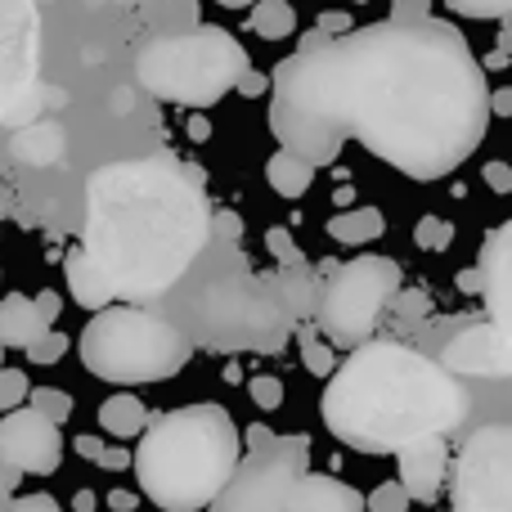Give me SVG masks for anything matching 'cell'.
<instances>
[{"label": "cell", "mask_w": 512, "mask_h": 512, "mask_svg": "<svg viewBox=\"0 0 512 512\" xmlns=\"http://www.w3.org/2000/svg\"><path fill=\"white\" fill-rule=\"evenodd\" d=\"M486 63L445 18L306 32L270 72V131L310 167H333L346 140L409 180H441L490 131Z\"/></svg>", "instance_id": "obj_1"}, {"label": "cell", "mask_w": 512, "mask_h": 512, "mask_svg": "<svg viewBox=\"0 0 512 512\" xmlns=\"http://www.w3.org/2000/svg\"><path fill=\"white\" fill-rule=\"evenodd\" d=\"M189 180L203 176L167 158L108 162L90 176L81 252L104 274L113 301L140 306L167 297L207 252L212 207Z\"/></svg>", "instance_id": "obj_2"}, {"label": "cell", "mask_w": 512, "mask_h": 512, "mask_svg": "<svg viewBox=\"0 0 512 512\" xmlns=\"http://www.w3.org/2000/svg\"><path fill=\"white\" fill-rule=\"evenodd\" d=\"M468 414V387L396 337H369L346 351L319 396L324 427L360 454H396L414 436H454Z\"/></svg>", "instance_id": "obj_3"}, {"label": "cell", "mask_w": 512, "mask_h": 512, "mask_svg": "<svg viewBox=\"0 0 512 512\" xmlns=\"http://www.w3.org/2000/svg\"><path fill=\"white\" fill-rule=\"evenodd\" d=\"M243 459V427L225 405H185L149 418L131 454L135 486L162 512H203Z\"/></svg>", "instance_id": "obj_4"}, {"label": "cell", "mask_w": 512, "mask_h": 512, "mask_svg": "<svg viewBox=\"0 0 512 512\" xmlns=\"http://www.w3.org/2000/svg\"><path fill=\"white\" fill-rule=\"evenodd\" d=\"M248 68L252 59L243 41L212 23L185 27V32H158L135 59V77L153 99L198 108V113L221 104Z\"/></svg>", "instance_id": "obj_5"}, {"label": "cell", "mask_w": 512, "mask_h": 512, "mask_svg": "<svg viewBox=\"0 0 512 512\" xmlns=\"http://www.w3.org/2000/svg\"><path fill=\"white\" fill-rule=\"evenodd\" d=\"M81 364L95 373L99 382H113V387H140V382H167L194 355L185 328H176L171 319L153 315L144 306H113L95 310L90 324L81 328Z\"/></svg>", "instance_id": "obj_6"}, {"label": "cell", "mask_w": 512, "mask_h": 512, "mask_svg": "<svg viewBox=\"0 0 512 512\" xmlns=\"http://www.w3.org/2000/svg\"><path fill=\"white\" fill-rule=\"evenodd\" d=\"M324 283L315 297V328L333 351H355L378 337L387 306L400 288V265L391 256H355V261H324Z\"/></svg>", "instance_id": "obj_7"}, {"label": "cell", "mask_w": 512, "mask_h": 512, "mask_svg": "<svg viewBox=\"0 0 512 512\" xmlns=\"http://www.w3.org/2000/svg\"><path fill=\"white\" fill-rule=\"evenodd\" d=\"M198 324H203L207 342L212 346H252V351H279L288 342L292 324L279 288H274V274H248L243 265H234L230 274H216L203 288L194 306Z\"/></svg>", "instance_id": "obj_8"}, {"label": "cell", "mask_w": 512, "mask_h": 512, "mask_svg": "<svg viewBox=\"0 0 512 512\" xmlns=\"http://www.w3.org/2000/svg\"><path fill=\"white\" fill-rule=\"evenodd\" d=\"M310 472V436L306 432H274L270 445L243 450L230 481L216 490L203 512H283L288 486Z\"/></svg>", "instance_id": "obj_9"}, {"label": "cell", "mask_w": 512, "mask_h": 512, "mask_svg": "<svg viewBox=\"0 0 512 512\" xmlns=\"http://www.w3.org/2000/svg\"><path fill=\"white\" fill-rule=\"evenodd\" d=\"M41 99V9L36 0H0V122H36Z\"/></svg>", "instance_id": "obj_10"}, {"label": "cell", "mask_w": 512, "mask_h": 512, "mask_svg": "<svg viewBox=\"0 0 512 512\" xmlns=\"http://www.w3.org/2000/svg\"><path fill=\"white\" fill-rule=\"evenodd\" d=\"M409 346H418L454 378H508L512 373V333L490 319H427L423 328L409 333Z\"/></svg>", "instance_id": "obj_11"}, {"label": "cell", "mask_w": 512, "mask_h": 512, "mask_svg": "<svg viewBox=\"0 0 512 512\" xmlns=\"http://www.w3.org/2000/svg\"><path fill=\"white\" fill-rule=\"evenodd\" d=\"M450 512H512V427H477L450 463Z\"/></svg>", "instance_id": "obj_12"}, {"label": "cell", "mask_w": 512, "mask_h": 512, "mask_svg": "<svg viewBox=\"0 0 512 512\" xmlns=\"http://www.w3.org/2000/svg\"><path fill=\"white\" fill-rule=\"evenodd\" d=\"M0 463L18 477H54L63 463V432L32 405H18L0 418Z\"/></svg>", "instance_id": "obj_13"}, {"label": "cell", "mask_w": 512, "mask_h": 512, "mask_svg": "<svg viewBox=\"0 0 512 512\" xmlns=\"http://www.w3.org/2000/svg\"><path fill=\"white\" fill-rule=\"evenodd\" d=\"M400 463V490L409 504H436L450 481V441L445 436H414L396 450Z\"/></svg>", "instance_id": "obj_14"}, {"label": "cell", "mask_w": 512, "mask_h": 512, "mask_svg": "<svg viewBox=\"0 0 512 512\" xmlns=\"http://www.w3.org/2000/svg\"><path fill=\"white\" fill-rule=\"evenodd\" d=\"M481 274V301H486V319L499 328H512V225H499V230L486 234V248H481L477 261Z\"/></svg>", "instance_id": "obj_15"}, {"label": "cell", "mask_w": 512, "mask_h": 512, "mask_svg": "<svg viewBox=\"0 0 512 512\" xmlns=\"http://www.w3.org/2000/svg\"><path fill=\"white\" fill-rule=\"evenodd\" d=\"M283 512H364V495L324 472H301L288 486Z\"/></svg>", "instance_id": "obj_16"}, {"label": "cell", "mask_w": 512, "mask_h": 512, "mask_svg": "<svg viewBox=\"0 0 512 512\" xmlns=\"http://www.w3.org/2000/svg\"><path fill=\"white\" fill-rule=\"evenodd\" d=\"M149 409H144L140 396H131V391H113V396L99 405V432H104V441H135V436L149 427Z\"/></svg>", "instance_id": "obj_17"}, {"label": "cell", "mask_w": 512, "mask_h": 512, "mask_svg": "<svg viewBox=\"0 0 512 512\" xmlns=\"http://www.w3.org/2000/svg\"><path fill=\"white\" fill-rule=\"evenodd\" d=\"M63 279H68V292H72V301H77L81 310H104V306H113V288H108L104 274L90 265V256L81 252V248L68 252V261H63Z\"/></svg>", "instance_id": "obj_18"}, {"label": "cell", "mask_w": 512, "mask_h": 512, "mask_svg": "<svg viewBox=\"0 0 512 512\" xmlns=\"http://www.w3.org/2000/svg\"><path fill=\"white\" fill-rule=\"evenodd\" d=\"M41 333H50V328L36 319L32 297H23V292H9V297H0V346L27 351V346H32Z\"/></svg>", "instance_id": "obj_19"}, {"label": "cell", "mask_w": 512, "mask_h": 512, "mask_svg": "<svg viewBox=\"0 0 512 512\" xmlns=\"http://www.w3.org/2000/svg\"><path fill=\"white\" fill-rule=\"evenodd\" d=\"M14 158L32 167H54L63 158V126L59 122H27L14 135Z\"/></svg>", "instance_id": "obj_20"}, {"label": "cell", "mask_w": 512, "mask_h": 512, "mask_svg": "<svg viewBox=\"0 0 512 512\" xmlns=\"http://www.w3.org/2000/svg\"><path fill=\"white\" fill-rule=\"evenodd\" d=\"M387 234V216L378 207H346L328 221V239L333 243H346V248H364V243L382 239Z\"/></svg>", "instance_id": "obj_21"}, {"label": "cell", "mask_w": 512, "mask_h": 512, "mask_svg": "<svg viewBox=\"0 0 512 512\" xmlns=\"http://www.w3.org/2000/svg\"><path fill=\"white\" fill-rule=\"evenodd\" d=\"M265 180H270V189L279 198H301L310 185H315V167H310L306 158H297V153L279 149V153H270V162H265Z\"/></svg>", "instance_id": "obj_22"}, {"label": "cell", "mask_w": 512, "mask_h": 512, "mask_svg": "<svg viewBox=\"0 0 512 512\" xmlns=\"http://www.w3.org/2000/svg\"><path fill=\"white\" fill-rule=\"evenodd\" d=\"M252 32L261 36V41H288L292 32H297V9L288 5V0H252Z\"/></svg>", "instance_id": "obj_23"}, {"label": "cell", "mask_w": 512, "mask_h": 512, "mask_svg": "<svg viewBox=\"0 0 512 512\" xmlns=\"http://www.w3.org/2000/svg\"><path fill=\"white\" fill-rule=\"evenodd\" d=\"M292 333H297V346H301V364H306L310 373H315V378H328V373L337 369V351L333 346L324 342V337H319V328L310 324V319H301V324H292Z\"/></svg>", "instance_id": "obj_24"}, {"label": "cell", "mask_w": 512, "mask_h": 512, "mask_svg": "<svg viewBox=\"0 0 512 512\" xmlns=\"http://www.w3.org/2000/svg\"><path fill=\"white\" fill-rule=\"evenodd\" d=\"M387 315L400 333H414V328H423L432 319V297H427V288H396Z\"/></svg>", "instance_id": "obj_25"}, {"label": "cell", "mask_w": 512, "mask_h": 512, "mask_svg": "<svg viewBox=\"0 0 512 512\" xmlns=\"http://www.w3.org/2000/svg\"><path fill=\"white\" fill-rule=\"evenodd\" d=\"M27 405H32L41 418H50L54 427H63L72 418V396L63 387H32L27 391Z\"/></svg>", "instance_id": "obj_26"}, {"label": "cell", "mask_w": 512, "mask_h": 512, "mask_svg": "<svg viewBox=\"0 0 512 512\" xmlns=\"http://www.w3.org/2000/svg\"><path fill=\"white\" fill-rule=\"evenodd\" d=\"M450 14L459 18H477V23H504L512 14V0H445Z\"/></svg>", "instance_id": "obj_27"}, {"label": "cell", "mask_w": 512, "mask_h": 512, "mask_svg": "<svg viewBox=\"0 0 512 512\" xmlns=\"http://www.w3.org/2000/svg\"><path fill=\"white\" fill-rule=\"evenodd\" d=\"M414 243L423 252H445L454 243V225L441 221V216H423V221L414 225Z\"/></svg>", "instance_id": "obj_28"}, {"label": "cell", "mask_w": 512, "mask_h": 512, "mask_svg": "<svg viewBox=\"0 0 512 512\" xmlns=\"http://www.w3.org/2000/svg\"><path fill=\"white\" fill-rule=\"evenodd\" d=\"M68 351H72V337H63L50 328V333H41L32 346H27V364H59Z\"/></svg>", "instance_id": "obj_29"}, {"label": "cell", "mask_w": 512, "mask_h": 512, "mask_svg": "<svg viewBox=\"0 0 512 512\" xmlns=\"http://www.w3.org/2000/svg\"><path fill=\"white\" fill-rule=\"evenodd\" d=\"M27 391H32L27 373H23V369H5V364H0V414H9V409L27 405Z\"/></svg>", "instance_id": "obj_30"}, {"label": "cell", "mask_w": 512, "mask_h": 512, "mask_svg": "<svg viewBox=\"0 0 512 512\" xmlns=\"http://www.w3.org/2000/svg\"><path fill=\"white\" fill-rule=\"evenodd\" d=\"M248 396H252L256 409L274 414V409L283 405V382L274 378V373H256V378H248Z\"/></svg>", "instance_id": "obj_31"}, {"label": "cell", "mask_w": 512, "mask_h": 512, "mask_svg": "<svg viewBox=\"0 0 512 512\" xmlns=\"http://www.w3.org/2000/svg\"><path fill=\"white\" fill-rule=\"evenodd\" d=\"M364 512H409V495L400 490V481H387L364 499Z\"/></svg>", "instance_id": "obj_32"}, {"label": "cell", "mask_w": 512, "mask_h": 512, "mask_svg": "<svg viewBox=\"0 0 512 512\" xmlns=\"http://www.w3.org/2000/svg\"><path fill=\"white\" fill-rule=\"evenodd\" d=\"M265 248H270V256H274L279 265H301V261H306V252L297 248V239H292L283 225H274V230L265 234Z\"/></svg>", "instance_id": "obj_33"}, {"label": "cell", "mask_w": 512, "mask_h": 512, "mask_svg": "<svg viewBox=\"0 0 512 512\" xmlns=\"http://www.w3.org/2000/svg\"><path fill=\"white\" fill-rule=\"evenodd\" d=\"M432 18V0H391V23H423Z\"/></svg>", "instance_id": "obj_34"}, {"label": "cell", "mask_w": 512, "mask_h": 512, "mask_svg": "<svg viewBox=\"0 0 512 512\" xmlns=\"http://www.w3.org/2000/svg\"><path fill=\"white\" fill-rule=\"evenodd\" d=\"M5 512H63V504L54 495H14Z\"/></svg>", "instance_id": "obj_35"}, {"label": "cell", "mask_w": 512, "mask_h": 512, "mask_svg": "<svg viewBox=\"0 0 512 512\" xmlns=\"http://www.w3.org/2000/svg\"><path fill=\"white\" fill-rule=\"evenodd\" d=\"M32 310H36V319H41L45 328H54V319H59V310H63V297L45 288V292H36L32 297Z\"/></svg>", "instance_id": "obj_36"}, {"label": "cell", "mask_w": 512, "mask_h": 512, "mask_svg": "<svg viewBox=\"0 0 512 512\" xmlns=\"http://www.w3.org/2000/svg\"><path fill=\"white\" fill-rule=\"evenodd\" d=\"M481 176H486V185L495 189V194H512V167L508 162H486Z\"/></svg>", "instance_id": "obj_37"}, {"label": "cell", "mask_w": 512, "mask_h": 512, "mask_svg": "<svg viewBox=\"0 0 512 512\" xmlns=\"http://www.w3.org/2000/svg\"><path fill=\"white\" fill-rule=\"evenodd\" d=\"M212 230L221 234V243H239V239H243L239 212H216V216H212Z\"/></svg>", "instance_id": "obj_38"}, {"label": "cell", "mask_w": 512, "mask_h": 512, "mask_svg": "<svg viewBox=\"0 0 512 512\" xmlns=\"http://www.w3.org/2000/svg\"><path fill=\"white\" fill-rule=\"evenodd\" d=\"M234 90H239L243 99H261L265 90H270V77H265V72H256V68H248L239 81H234Z\"/></svg>", "instance_id": "obj_39"}, {"label": "cell", "mask_w": 512, "mask_h": 512, "mask_svg": "<svg viewBox=\"0 0 512 512\" xmlns=\"http://www.w3.org/2000/svg\"><path fill=\"white\" fill-rule=\"evenodd\" d=\"M104 436H95V432H81V436H72V450L81 454V459H90V463H99V454H104Z\"/></svg>", "instance_id": "obj_40"}, {"label": "cell", "mask_w": 512, "mask_h": 512, "mask_svg": "<svg viewBox=\"0 0 512 512\" xmlns=\"http://www.w3.org/2000/svg\"><path fill=\"white\" fill-rule=\"evenodd\" d=\"M185 135H189L194 144H207V140H212V122H207V113L189 108V117H185Z\"/></svg>", "instance_id": "obj_41"}, {"label": "cell", "mask_w": 512, "mask_h": 512, "mask_svg": "<svg viewBox=\"0 0 512 512\" xmlns=\"http://www.w3.org/2000/svg\"><path fill=\"white\" fill-rule=\"evenodd\" d=\"M486 108H490V117H512V90H508V86L490 90V95H486Z\"/></svg>", "instance_id": "obj_42"}, {"label": "cell", "mask_w": 512, "mask_h": 512, "mask_svg": "<svg viewBox=\"0 0 512 512\" xmlns=\"http://www.w3.org/2000/svg\"><path fill=\"white\" fill-rule=\"evenodd\" d=\"M315 32L342 36V32H351V18H346V14H319V27H315Z\"/></svg>", "instance_id": "obj_43"}, {"label": "cell", "mask_w": 512, "mask_h": 512, "mask_svg": "<svg viewBox=\"0 0 512 512\" xmlns=\"http://www.w3.org/2000/svg\"><path fill=\"white\" fill-rule=\"evenodd\" d=\"M270 441H274V427H265V423L243 432V450H261V445H270Z\"/></svg>", "instance_id": "obj_44"}, {"label": "cell", "mask_w": 512, "mask_h": 512, "mask_svg": "<svg viewBox=\"0 0 512 512\" xmlns=\"http://www.w3.org/2000/svg\"><path fill=\"white\" fill-rule=\"evenodd\" d=\"M14 490H18V472H9L5 463H0V512L9 508V499H14Z\"/></svg>", "instance_id": "obj_45"}, {"label": "cell", "mask_w": 512, "mask_h": 512, "mask_svg": "<svg viewBox=\"0 0 512 512\" xmlns=\"http://www.w3.org/2000/svg\"><path fill=\"white\" fill-rule=\"evenodd\" d=\"M454 283H459L463 297H481V274L477 270H459L454 274Z\"/></svg>", "instance_id": "obj_46"}, {"label": "cell", "mask_w": 512, "mask_h": 512, "mask_svg": "<svg viewBox=\"0 0 512 512\" xmlns=\"http://www.w3.org/2000/svg\"><path fill=\"white\" fill-rule=\"evenodd\" d=\"M126 463H131V454L122 445H104V454H99V468H126Z\"/></svg>", "instance_id": "obj_47"}, {"label": "cell", "mask_w": 512, "mask_h": 512, "mask_svg": "<svg viewBox=\"0 0 512 512\" xmlns=\"http://www.w3.org/2000/svg\"><path fill=\"white\" fill-rule=\"evenodd\" d=\"M135 504H140V495H131V490H113L108 495V508L113 512H135Z\"/></svg>", "instance_id": "obj_48"}, {"label": "cell", "mask_w": 512, "mask_h": 512, "mask_svg": "<svg viewBox=\"0 0 512 512\" xmlns=\"http://www.w3.org/2000/svg\"><path fill=\"white\" fill-rule=\"evenodd\" d=\"M95 504H99L95 490H77V499H72V508L77 512H95Z\"/></svg>", "instance_id": "obj_49"}, {"label": "cell", "mask_w": 512, "mask_h": 512, "mask_svg": "<svg viewBox=\"0 0 512 512\" xmlns=\"http://www.w3.org/2000/svg\"><path fill=\"white\" fill-rule=\"evenodd\" d=\"M216 5H225V9H243V5H252V0H216Z\"/></svg>", "instance_id": "obj_50"}, {"label": "cell", "mask_w": 512, "mask_h": 512, "mask_svg": "<svg viewBox=\"0 0 512 512\" xmlns=\"http://www.w3.org/2000/svg\"><path fill=\"white\" fill-rule=\"evenodd\" d=\"M351 5H369V0H351Z\"/></svg>", "instance_id": "obj_51"}, {"label": "cell", "mask_w": 512, "mask_h": 512, "mask_svg": "<svg viewBox=\"0 0 512 512\" xmlns=\"http://www.w3.org/2000/svg\"><path fill=\"white\" fill-rule=\"evenodd\" d=\"M0 355H5V346H0Z\"/></svg>", "instance_id": "obj_52"}, {"label": "cell", "mask_w": 512, "mask_h": 512, "mask_svg": "<svg viewBox=\"0 0 512 512\" xmlns=\"http://www.w3.org/2000/svg\"><path fill=\"white\" fill-rule=\"evenodd\" d=\"M36 5H41V0H36Z\"/></svg>", "instance_id": "obj_53"}, {"label": "cell", "mask_w": 512, "mask_h": 512, "mask_svg": "<svg viewBox=\"0 0 512 512\" xmlns=\"http://www.w3.org/2000/svg\"><path fill=\"white\" fill-rule=\"evenodd\" d=\"M288 5H292V0H288Z\"/></svg>", "instance_id": "obj_54"}]
</instances>
